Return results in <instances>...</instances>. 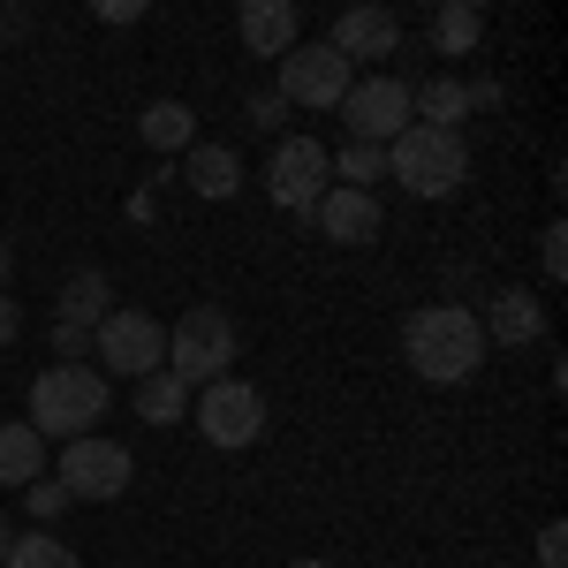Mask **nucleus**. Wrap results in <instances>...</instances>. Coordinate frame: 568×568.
<instances>
[{
    "label": "nucleus",
    "mask_w": 568,
    "mask_h": 568,
    "mask_svg": "<svg viewBox=\"0 0 568 568\" xmlns=\"http://www.w3.org/2000/svg\"><path fill=\"white\" fill-rule=\"evenodd\" d=\"M402 349H409V364L433 387H463V379H478V364H485V326L463 304H425V311H409Z\"/></svg>",
    "instance_id": "f257e3e1"
},
{
    "label": "nucleus",
    "mask_w": 568,
    "mask_h": 568,
    "mask_svg": "<svg viewBox=\"0 0 568 568\" xmlns=\"http://www.w3.org/2000/svg\"><path fill=\"white\" fill-rule=\"evenodd\" d=\"M106 417V379L91 364H53L31 379V433L39 439H91Z\"/></svg>",
    "instance_id": "f03ea898"
},
{
    "label": "nucleus",
    "mask_w": 568,
    "mask_h": 568,
    "mask_svg": "<svg viewBox=\"0 0 568 568\" xmlns=\"http://www.w3.org/2000/svg\"><path fill=\"white\" fill-rule=\"evenodd\" d=\"M387 175L402 182L409 197H447V190L470 182V144H463V130H425V122H409V130L387 144Z\"/></svg>",
    "instance_id": "7ed1b4c3"
},
{
    "label": "nucleus",
    "mask_w": 568,
    "mask_h": 568,
    "mask_svg": "<svg viewBox=\"0 0 568 568\" xmlns=\"http://www.w3.org/2000/svg\"><path fill=\"white\" fill-rule=\"evenodd\" d=\"M227 364H235V318L220 304L182 311V326L168 334V372L182 387H213V379H227Z\"/></svg>",
    "instance_id": "20e7f679"
},
{
    "label": "nucleus",
    "mask_w": 568,
    "mask_h": 568,
    "mask_svg": "<svg viewBox=\"0 0 568 568\" xmlns=\"http://www.w3.org/2000/svg\"><path fill=\"white\" fill-rule=\"evenodd\" d=\"M265 190L288 213H318V197L334 190V152L311 144V136H281L273 144V168H265Z\"/></svg>",
    "instance_id": "39448f33"
},
{
    "label": "nucleus",
    "mask_w": 568,
    "mask_h": 568,
    "mask_svg": "<svg viewBox=\"0 0 568 568\" xmlns=\"http://www.w3.org/2000/svg\"><path fill=\"white\" fill-rule=\"evenodd\" d=\"M91 342H99V364L122 372V379H152L160 356H168V334H160L152 311H106V318L91 326Z\"/></svg>",
    "instance_id": "423d86ee"
},
{
    "label": "nucleus",
    "mask_w": 568,
    "mask_h": 568,
    "mask_svg": "<svg viewBox=\"0 0 568 568\" xmlns=\"http://www.w3.org/2000/svg\"><path fill=\"white\" fill-rule=\"evenodd\" d=\"M136 478L130 447L122 439H69L61 447V485H69V500H122Z\"/></svg>",
    "instance_id": "0eeeda50"
},
{
    "label": "nucleus",
    "mask_w": 568,
    "mask_h": 568,
    "mask_svg": "<svg viewBox=\"0 0 568 568\" xmlns=\"http://www.w3.org/2000/svg\"><path fill=\"white\" fill-rule=\"evenodd\" d=\"M349 84H356V69L326 39H318V45L296 39L288 53H281V99H296V106H342Z\"/></svg>",
    "instance_id": "6e6552de"
},
{
    "label": "nucleus",
    "mask_w": 568,
    "mask_h": 568,
    "mask_svg": "<svg viewBox=\"0 0 568 568\" xmlns=\"http://www.w3.org/2000/svg\"><path fill=\"white\" fill-rule=\"evenodd\" d=\"M342 122H349V144H394V136L417 122L409 114V84L402 77H364V84H349Z\"/></svg>",
    "instance_id": "1a4fd4ad"
},
{
    "label": "nucleus",
    "mask_w": 568,
    "mask_h": 568,
    "mask_svg": "<svg viewBox=\"0 0 568 568\" xmlns=\"http://www.w3.org/2000/svg\"><path fill=\"white\" fill-rule=\"evenodd\" d=\"M197 433L213 439V447H251L265 433V394L243 387V379H213V387L197 394Z\"/></svg>",
    "instance_id": "9d476101"
},
{
    "label": "nucleus",
    "mask_w": 568,
    "mask_h": 568,
    "mask_svg": "<svg viewBox=\"0 0 568 568\" xmlns=\"http://www.w3.org/2000/svg\"><path fill=\"white\" fill-rule=\"evenodd\" d=\"M334 53H342V61H387V53H402V23H394L387 8H342V16H334Z\"/></svg>",
    "instance_id": "9b49d317"
},
{
    "label": "nucleus",
    "mask_w": 568,
    "mask_h": 568,
    "mask_svg": "<svg viewBox=\"0 0 568 568\" xmlns=\"http://www.w3.org/2000/svg\"><path fill=\"white\" fill-rule=\"evenodd\" d=\"M318 227H326V243H342V251H364V243H372V235H379V197H372V190H342V182H334V190H326V197H318Z\"/></svg>",
    "instance_id": "f8f14e48"
},
{
    "label": "nucleus",
    "mask_w": 568,
    "mask_h": 568,
    "mask_svg": "<svg viewBox=\"0 0 568 568\" xmlns=\"http://www.w3.org/2000/svg\"><path fill=\"white\" fill-rule=\"evenodd\" d=\"M243 45H251L258 61H281V53L296 45V8H288V0H251V8H243Z\"/></svg>",
    "instance_id": "ddd939ff"
},
{
    "label": "nucleus",
    "mask_w": 568,
    "mask_h": 568,
    "mask_svg": "<svg viewBox=\"0 0 568 568\" xmlns=\"http://www.w3.org/2000/svg\"><path fill=\"white\" fill-rule=\"evenodd\" d=\"M546 334V311L530 304L524 288H508V296H493V318H485V342H508V349H524Z\"/></svg>",
    "instance_id": "4468645a"
},
{
    "label": "nucleus",
    "mask_w": 568,
    "mask_h": 568,
    "mask_svg": "<svg viewBox=\"0 0 568 568\" xmlns=\"http://www.w3.org/2000/svg\"><path fill=\"white\" fill-rule=\"evenodd\" d=\"M136 130H144V144H152V152H190V144H197V114H190L182 99H152Z\"/></svg>",
    "instance_id": "2eb2a0df"
},
{
    "label": "nucleus",
    "mask_w": 568,
    "mask_h": 568,
    "mask_svg": "<svg viewBox=\"0 0 568 568\" xmlns=\"http://www.w3.org/2000/svg\"><path fill=\"white\" fill-rule=\"evenodd\" d=\"M190 190L197 197H235L243 190V160L227 144H190Z\"/></svg>",
    "instance_id": "dca6fc26"
},
{
    "label": "nucleus",
    "mask_w": 568,
    "mask_h": 568,
    "mask_svg": "<svg viewBox=\"0 0 568 568\" xmlns=\"http://www.w3.org/2000/svg\"><path fill=\"white\" fill-rule=\"evenodd\" d=\"M478 39H485V16L470 8V0H447L433 16V45L447 53V61H463V53H478Z\"/></svg>",
    "instance_id": "f3484780"
},
{
    "label": "nucleus",
    "mask_w": 568,
    "mask_h": 568,
    "mask_svg": "<svg viewBox=\"0 0 568 568\" xmlns=\"http://www.w3.org/2000/svg\"><path fill=\"white\" fill-rule=\"evenodd\" d=\"M45 470V439L31 425H0V485H31Z\"/></svg>",
    "instance_id": "a211bd4d"
},
{
    "label": "nucleus",
    "mask_w": 568,
    "mask_h": 568,
    "mask_svg": "<svg viewBox=\"0 0 568 568\" xmlns=\"http://www.w3.org/2000/svg\"><path fill=\"white\" fill-rule=\"evenodd\" d=\"M106 296H114V288H106V273H69V288H61V326H99V318H106Z\"/></svg>",
    "instance_id": "6ab92c4d"
},
{
    "label": "nucleus",
    "mask_w": 568,
    "mask_h": 568,
    "mask_svg": "<svg viewBox=\"0 0 568 568\" xmlns=\"http://www.w3.org/2000/svg\"><path fill=\"white\" fill-rule=\"evenodd\" d=\"M409 114H425V130H455L470 114V91L455 84V77H433L425 91H409Z\"/></svg>",
    "instance_id": "aec40b11"
},
{
    "label": "nucleus",
    "mask_w": 568,
    "mask_h": 568,
    "mask_svg": "<svg viewBox=\"0 0 568 568\" xmlns=\"http://www.w3.org/2000/svg\"><path fill=\"white\" fill-rule=\"evenodd\" d=\"M182 409H190V387H182L175 372H152V379H136V417H144V425H175Z\"/></svg>",
    "instance_id": "412c9836"
},
{
    "label": "nucleus",
    "mask_w": 568,
    "mask_h": 568,
    "mask_svg": "<svg viewBox=\"0 0 568 568\" xmlns=\"http://www.w3.org/2000/svg\"><path fill=\"white\" fill-rule=\"evenodd\" d=\"M0 568H84V561H77L61 538H45V530H23V538L8 546V561H0Z\"/></svg>",
    "instance_id": "4be33fe9"
},
{
    "label": "nucleus",
    "mask_w": 568,
    "mask_h": 568,
    "mask_svg": "<svg viewBox=\"0 0 568 568\" xmlns=\"http://www.w3.org/2000/svg\"><path fill=\"white\" fill-rule=\"evenodd\" d=\"M379 175H387V144H342V190H364Z\"/></svg>",
    "instance_id": "5701e85b"
},
{
    "label": "nucleus",
    "mask_w": 568,
    "mask_h": 568,
    "mask_svg": "<svg viewBox=\"0 0 568 568\" xmlns=\"http://www.w3.org/2000/svg\"><path fill=\"white\" fill-rule=\"evenodd\" d=\"M23 493H31V516H39V524H53V516L69 508V485H61V478H31Z\"/></svg>",
    "instance_id": "b1692460"
},
{
    "label": "nucleus",
    "mask_w": 568,
    "mask_h": 568,
    "mask_svg": "<svg viewBox=\"0 0 568 568\" xmlns=\"http://www.w3.org/2000/svg\"><path fill=\"white\" fill-rule=\"evenodd\" d=\"M538 561H546V568H568V530H561V524H546V538H538Z\"/></svg>",
    "instance_id": "393cba45"
},
{
    "label": "nucleus",
    "mask_w": 568,
    "mask_h": 568,
    "mask_svg": "<svg viewBox=\"0 0 568 568\" xmlns=\"http://www.w3.org/2000/svg\"><path fill=\"white\" fill-rule=\"evenodd\" d=\"M53 349H61V364H77V356L91 349V334L84 326H53Z\"/></svg>",
    "instance_id": "a878e982"
},
{
    "label": "nucleus",
    "mask_w": 568,
    "mask_h": 568,
    "mask_svg": "<svg viewBox=\"0 0 568 568\" xmlns=\"http://www.w3.org/2000/svg\"><path fill=\"white\" fill-rule=\"evenodd\" d=\"M561 243H568L561 227H546V251H538V258H546V273H554V281H561V273H568V251H561Z\"/></svg>",
    "instance_id": "bb28decb"
},
{
    "label": "nucleus",
    "mask_w": 568,
    "mask_h": 568,
    "mask_svg": "<svg viewBox=\"0 0 568 568\" xmlns=\"http://www.w3.org/2000/svg\"><path fill=\"white\" fill-rule=\"evenodd\" d=\"M136 16H144V0H106L99 8V23H136Z\"/></svg>",
    "instance_id": "cd10ccee"
},
{
    "label": "nucleus",
    "mask_w": 568,
    "mask_h": 568,
    "mask_svg": "<svg viewBox=\"0 0 568 568\" xmlns=\"http://www.w3.org/2000/svg\"><path fill=\"white\" fill-rule=\"evenodd\" d=\"M16 334H23V311H16V304H8V296H0V349H8Z\"/></svg>",
    "instance_id": "c85d7f7f"
},
{
    "label": "nucleus",
    "mask_w": 568,
    "mask_h": 568,
    "mask_svg": "<svg viewBox=\"0 0 568 568\" xmlns=\"http://www.w3.org/2000/svg\"><path fill=\"white\" fill-rule=\"evenodd\" d=\"M8 265H16V251H8V235H0V281H8Z\"/></svg>",
    "instance_id": "c756f323"
},
{
    "label": "nucleus",
    "mask_w": 568,
    "mask_h": 568,
    "mask_svg": "<svg viewBox=\"0 0 568 568\" xmlns=\"http://www.w3.org/2000/svg\"><path fill=\"white\" fill-rule=\"evenodd\" d=\"M8 546H16V530H8V524H0V561H8Z\"/></svg>",
    "instance_id": "7c9ffc66"
},
{
    "label": "nucleus",
    "mask_w": 568,
    "mask_h": 568,
    "mask_svg": "<svg viewBox=\"0 0 568 568\" xmlns=\"http://www.w3.org/2000/svg\"><path fill=\"white\" fill-rule=\"evenodd\" d=\"M288 568H326V561H288Z\"/></svg>",
    "instance_id": "2f4dec72"
}]
</instances>
